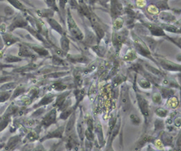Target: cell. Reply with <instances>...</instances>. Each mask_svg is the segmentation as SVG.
<instances>
[{
    "instance_id": "obj_1",
    "label": "cell",
    "mask_w": 181,
    "mask_h": 151,
    "mask_svg": "<svg viewBox=\"0 0 181 151\" xmlns=\"http://www.w3.org/2000/svg\"><path fill=\"white\" fill-rule=\"evenodd\" d=\"M132 35V38L133 40V46L135 47V50L137 52H138L140 54H141L142 56L148 59H150L151 60H152L153 61L156 62L154 59L153 58L152 54H151V50H149L148 46H146V43L142 40L140 38H139L136 34H135L134 33H131ZM157 63V62H156Z\"/></svg>"
},
{
    "instance_id": "obj_2",
    "label": "cell",
    "mask_w": 181,
    "mask_h": 151,
    "mask_svg": "<svg viewBox=\"0 0 181 151\" xmlns=\"http://www.w3.org/2000/svg\"><path fill=\"white\" fill-rule=\"evenodd\" d=\"M68 14H67V23H68V30L72 36L77 40L81 41L84 39V34L80 30L79 27L76 24L75 21L71 14L70 8L68 9Z\"/></svg>"
},
{
    "instance_id": "obj_3",
    "label": "cell",
    "mask_w": 181,
    "mask_h": 151,
    "mask_svg": "<svg viewBox=\"0 0 181 151\" xmlns=\"http://www.w3.org/2000/svg\"><path fill=\"white\" fill-rule=\"evenodd\" d=\"M125 31H121V32H117L115 31L113 33V37H112V42L114 47H115L116 52L119 53L120 50H121L122 45L126 40V36H127V32Z\"/></svg>"
},
{
    "instance_id": "obj_4",
    "label": "cell",
    "mask_w": 181,
    "mask_h": 151,
    "mask_svg": "<svg viewBox=\"0 0 181 151\" xmlns=\"http://www.w3.org/2000/svg\"><path fill=\"white\" fill-rule=\"evenodd\" d=\"M121 101L122 105V108L124 112L128 111L130 108V99L129 97L128 87L126 85L121 86Z\"/></svg>"
},
{
    "instance_id": "obj_5",
    "label": "cell",
    "mask_w": 181,
    "mask_h": 151,
    "mask_svg": "<svg viewBox=\"0 0 181 151\" xmlns=\"http://www.w3.org/2000/svg\"><path fill=\"white\" fill-rule=\"evenodd\" d=\"M143 25L148 29L149 32L153 36H166V34L164 33V31L161 28L160 26L154 24L152 23L142 22Z\"/></svg>"
},
{
    "instance_id": "obj_6",
    "label": "cell",
    "mask_w": 181,
    "mask_h": 151,
    "mask_svg": "<svg viewBox=\"0 0 181 151\" xmlns=\"http://www.w3.org/2000/svg\"><path fill=\"white\" fill-rule=\"evenodd\" d=\"M157 59L159 61L160 66L164 68V70H168V71H180V65L174 63L172 61L166 59L164 58L157 57Z\"/></svg>"
},
{
    "instance_id": "obj_7",
    "label": "cell",
    "mask_w": 181,
    "mask_h": 151,
    "mask_svg": "<svg viewBox=\"0 0 181 151\" xmlns=\"http://www.w3.org/2000/svg\"><path fill=\"white\" fill-rule=\"evenodd\" d=\"M67 60L69 62L72 63H85L87 64L89 63V59L88 58L84 56V54H68L66 55Z\"/></svg>"
},
{
    "instance_id": "obj_8",
    "label": "cell",
    "mask_w": 181,
    "mask_h": 151,
    "mask_svg": "<svg viewBox=\"0 0 181 151\" xmlns=\"http://www.w3.org/2000/svg\"><path fill=\"white\" fill-rule=\"evenodd\" d=\"M111 14L113 18H117L119 16L123 14V11L124 10L123 5L119 1H111Z\"/></svg>"
},
{
    "instance_id": "obj_9",
    "label": "cell",
    "mask_w": 181,
    "mask_h": 151,
    "mask_svg": "<svg viewBox=\"0 0 181 151\" xmlns=\"http://www.w3.org/2000/svg\"><path fill=\"white\" fill-rule=\"evenodd\" d=\"M137 101H138V104L140 109L142 113V114L144 117H148L149 115V105L148 103V101L144 98L142 96L138 95L137 97Z\"/></svg>"
},
{
    "instance_id": "obj_10",
    "label": "cell",
    "mask_w": 181,
    "mask_h": 151,
    "mask_svg": "<svg viewBox=\"0 0 181 151\" xmlns=\"http://www.w3.org/2000/svg\"><path fill=\"white\" fill-rule=\"evenodd\" d=\"M91 25L93 28V30L95 31V36L97 37L98 43H99L102 39L105 37V31H104L103 27L102 26L101 23L99 21H97V22L94 23Z\"/></svg>"
},
{
    "instance_id": "obj_11",
    "label": "cell",
    "mask_w": 181,
    "mask_h": 151,
    "mask_svg": "<svg viewBox=\"0 0 181 151\" xmlns=\"http://www.w3.org/2000/svg\"><path fill=\"white\" fill-rule=\"evenodd\" d=\"M56 117H57V112L55 109H53L51 110L42 121V124L46 127H48L49 125L53 124L56 121Z\"/></svg>"
},
{
    "instance_id": "obj_12",
    "label": "cell",
    "mask_w": 181,
    "mask_h": 151,
    "mask_svg": "<svg viewBox=\"0 0 181 151\" xmlns=\"http://www.w3.org/2000/svg\"><path fill=\"white\" fill-rule=\"evenodd\" d=\"M159 19L161 21H164L166 23V24H170L171 23H174L176 21V18L175 17L174 15L170 12H161L159 14Z\"/></svg>"
},
{
    "instance_id": "obj_13",
    "label": "cell",
    "mask_w": 181,
    "mask_h": 151,
    "mask_svg": "<svg viewBox=\"0 0 181 151\" xmlns=\"http://www.w3.org/2000/svg\"><path fill=\"white\" fill-rule=\"evenodd\" d=\"M84 41L85 43L88 45H91V46H93L96 44V43H98L97 37L95 35V33H93L91 31H86L85 38H84Z\"/></svg>"
},
{
    "instance_id": "obj_14",
    "label": "cell",
    "mask_w": 181,
    "mask_h": 151,
    "mask_svg": "<svg viewBox=\"0 0 181 151\" xmlns=\"http://www.w3.org/2000/svg\"><path fill=\"white\" fill-rule=\"evenodd\" d=\"M70 40L68 38V37H66L65 35L61 36V38L60 39V45L61 48V50L66 55L68 54V52L69 51V50H70Z\"/></svg>"
},
{
    "instance_id": "obj_15",
    "label": "cell",
    "mask_w": 181,
    "mask_h": 151,
    "mask_svg": "<svg viewBox=\"0 0 181 151\" xmlns=\"http://www.w3.org/2000/svg\"><path fill=\"white\" fill-rule=\"evenodd\" d=\"M48 23H49V25H50V27H52L54 30H55L57 32H58L59 34L62 35V36L64 34V29H63V27H61V25L59 23L57 22V21L55 20V19L48 18Z\"/></svg>"
},
{
    "instance_id": "obj_16",
    "label": "cell",
    "mask_w": 181,
    "mask_h": 151,
    "mask_svg": "<svg viewBox=\"0 0 181 151\" xmlns=\"http://www.w3.org/2000/svg\"><path fill=\"white\" fill-rule=\"evenodd\" d=\"M76 121V116L75 114H72L71 116L70 120H69L68 124H67L66 128V134L67 136H69L71 133L74 130V124H75Z\"/></svg>"
},
{
    "instance_id": "obj_17",
    "label": "cell",
    "mask_w": 181,
    "mask_h": 151,
    "mask_svg": "<svg viewBox=\"0 0 181 151\" xmlns=\"http://www.w3.org/2000/svg\"><path fill=\"white\" fill-rule=\"evenodd\" d=\"M160 27L164 31L166 30L167 31H169V32H172L174 33H180V29L174 26V25L166 24V23H162V24H161Z\"/></svg>"
},
{
    "instance_id": "obj_18",
    "label": "cell",
    "mask_w": 181,
    "mask_h": 151,
    "mask_svg": "<svg viewBox=\"0 0 181 151\" xmlns=\"http://www.w3.org/2000/svg\"><path fill=\"white\" fill-rule=\"evenodd\" d=\"M70 93V91H66L64 92V93H62L61 95H60L59 97L57 98L56 100V103L55 105L59 108H61L63 105L64 104V103L66 101V97H68V95Z\"/></svg>"
},
{
    "instance_id": "obj_19",
    "label": "cell",
    "mask_w": 181,
    "mask_h": 151,
    "mask_svg": "<svg viewBox=\"0 0 181 151\" xmlns=\"http://www.w3.org/2000/svg\"><path fill=\"white\" fill-rule=\"evenodd\" d=\"M92 49L99 57H104L106 52V48L104 46H99V45H95L91 47Z\"/></svg>"
},
{
    "instance_id": "obj_20",
    "label": "cell",
    "mask_w": 181,
    "mask_h": 151,
    "mask_svg": "<svg viewBox=\"0 0 181 151\" xmlns=\"http://www.w3.org/2000/svg\"><path fill=\"white\" fill-rule=\"evenodd\" d=\"M144 38L145 42L147 43V44H146V46H148L149 50H151V51H155V48L157 45L156 41H155L153 38H151V37L144 36Z\"/></svg>"
},
{
    "instance_id": "obj_21",
    "label": "cell",
    "mask_w": 181,
    "mask_h": 151,
    "mask_svg": "<svg viewBox=\"0 0 181 151\" xmlns=\"http://www.w3.org/2000/svg\"><path fill=\"white\" fill-rule=\"evenodd\" d=\"M52 63H53V64L55 65V66H57L64 67V66H67L68 65L64 59L59 57L57 55H54L53 57Z\"/></svg>"
},
{
    "instance_id": "obj_22",
    "label": "cell",
    "mask_w": 181,
    "mask_h": 151,
    "mask_svg": "<svg viewBox=\"0 0 181 151\" xmlns=\"http://www.w3.org/2000/svg\"><path fill=\"white\" fill-rule=\"evenodd\" d=\"M124 60L126 61H132L137 59V54L136 52L133 50H129L125 55L124 56Z\"/></svg>"
},
{
    "instance_id": "obj_23",
    "label": "cell",
    "mask_w": 181,
    "mask_h": 151,
    "mask_svg": "<svg viewBox=\"0 0 181 151\" xmlns=\"http://www.w3.org/2000/svg\"><path fill=\"white\" fill-rule=\"evenodd\" d=\"M64 130V127H61L59 128L56 129L55 131L51 132L50 134H48V136L45 138H61L63 131Z\"/></svg>"
},
{
    "instance_id": "obj_24",
    "label": "cell",
    "mask_w": 181,
    "mask_h": 151,
    "mask_svg": "<svg viewBox=\"0 0 181 151\" xmlns=\"http://www.w3.org/2000/svg\"><path fill=\"white\" fill-rule=\"evenodd\" d=\"M31 48L33 49L37 53H38L39 54L42 56H46L48 55V52L46 49H45L42 47H41L40 46H38V45H31Z\"/></svg>"
},
{
    "instance_id": "obj_25",
    "label": "cell",
    "mask_w": 181,
    "mask_h": 151,
    "mask_svg": "<svg viewBox=\"0 0 181 151\" xmlns=\"http://www.w3.org/2000/svg\"><path fill=\"white\" fill-rule=\"evenodd\" d=\"M144 67H145V68H146V70H148L149 72H151V74H152L153 75L160 76H162L163 75H164V74H163L162 72L160 71V70L156 69V68H155L154 67L150 66V65L145 63Z\"/></svg>"
},
{
    "instance_id": "obj_26",
    "label": "cell",
    "mask_w": 181,
    "mask_h": 151,
    "mask_svg": "<svg viewBox=\"0 0 181 151\" xmlns=\"http://www.w3.org/2000/svg\"><path fill=\"white\" fill-rule=\"evenodd\" d=\"M124 20L121 17H117L113 21V28L115 30H119L123 27Z\"/></svg>"
},
{
    "instance_id": "obj_27",
    "label": "cell",
    "mask_w": 181,
    "mask_h": 151,
    "mask_svg": "<svg viewBox=\"0 0 181 151\" xmlns=\"http://www.w3.org/2000/svg\"><path fill=\"white\" fill-rule=\"evenodd\" d=\"M39 16L43 17H49V19L53 17L54 15V11L50 9H46V10H42L38 12Z\"/></svg>"
},
{
    "instance_id": "obj_28",
    "label": "cell",
    "mask_w": 181,
    "mask_h": 151,
    "mask_svg": "<svg viewBox=\"0 0 181 151\" xmlns=\"http://www.w3.org/2000/svg\"><path fill=\"white\" fill-rule=\"evenodd\" d=\"M53 99H54V95H52V94H48V95L45 96V97L41 100V101H40L39 104H38V106H39V105L48 104V103H50L51 101H53Z\"/></svg>"
},
{
    "instance_id": "obj_29",
    "label": "cell",
    "mask_w": 181,
    "mask_h": 151,
    "mask_svg": "<svg viewBox=\"0 0 181 151\" xmlns=\"http://www.w3.org/2000/svg\"><path fill=\"white\" fill-rule=\"evenodd\" d=\"M157 3L155 6L157 7L159 10H169L170 7L168 4V1H155Z\"/></svg>"
},
{
    "instance_id": "obj_30",
    "label": "cell",
    "mask_w": 181,
    "mask_h": 151,
    "mask_svg": "<svg viewBox=\"0 0 181 151\" xmlns=\"http://www.w3.org/2000/svg\"><path fill=\"white\" fill-rule=\"evenodd\" d=\"M73 108H67L61 113V114L60 116V119H63V120H66L70 117V114H72V113H73Z\"/></svg>"
},
{
    "instance_id": "obj_31",
    "label": "cell",
    "mask_w": 181,
    "mask_h": 151,
    "mask_svg": "<svg viewBox=\"0 0 181 151\" xmlns=\"http://www.w3.org/2000/svg\"><path fill=\"white\" fill-rule=\"evenodd\" d=\"M20 55L25 57H33V52L31 51L30 49L25 46H23L21 48Z\"/></svg>"
},
{
    "instance_id": "obj_32",
    "label": "cell",
    "mask_w": 181,
    "mask_h": 151,
    "mask_svg": "<svg viewBox=\"0 0 181 151\" xmlns=\"http://www.w3.org/2000/svg\"><path fill=\"white\" fill-rule=\"evenodd\" d=\"M74 81H75L76 85L80 87L82 83V79L80 72L78 71V70L75 71L74 73Z\"/></svg>"
},
{
    "instance_id": "obj_33",
    "label": "cell",
    "mask_w": 181,
    "mask_h": 151,
    "mask_svg": "<svg viewBox=\"0 0 181 151\" xmlns=\"http://www.w3.org/2000/svg\"><path fill=\"white\" fill-rule=\"evenodd\" d=\"M147 11L150 14L155 15L157 14H159V10L157 8V7L155 4H150L147 7Z\"/></svg>"
},
{
    "instance_id": "obj_34",
    "label": "cell",
    "mask_w": 181,
    "mask_h": 151,
    "mask_svg": "<svg viewBox=\"0 0 181 151\" xmlns=\"http://www.w3.org/2000/svg\"><path fill=\"white\" fill-rule=\"evenodd\" d=\"M162 141L165 144H171L172 142V137L169 134L164 133V135L162 136Z\"/></svg>"
},
{
    "instance_id": "obj_35",
    "label": "cell",
    "mask_w": 181,
    "mask_h": 151,
    "mask_svg": "<svg viewBox=\"0 0 181 151\" xmlns=\"http://www.w3.org/2000/svg\"><path fill=\"white\" fill-rule=\"evenodd\" d=\"M125 80V76H122V75H117L113 79V83L115 86H117L118 85H120L121 84L123 81Z\"/></svg>"
},
{
    "instance_id": "obj_36",
    "label": "cell",
    "mask_w": 181,
    "mask_h": 151,
    "mask_svg": "<svg viewBox=\"0 0 181 151\" xmlns=\"http://www.w3.org/2000/svg\"><path fill=\"white\" fill-rule=\"evenodd\" d=\"M174 93V92H173V91H172V90L170 89L164 88V89H161V94H162V96L164 98L170 97Z\"/></svg>"
},
{
    "instance_id": "obj_37",
    "label": "cell",
    "mask_w": 181,
    "mask_h": 151,
    "mask_svg": "<svg viewBox=\"0 0 181 151\" xmlns=\"http://www.w3.org/2000/svg\"><path fill=\"white\" fill-rule=\"evenodd\" d=\"M168 103L172 108H176L178 105V100L176 97H170L168 100Z\"/></svg>"
},
{
    "instance_id": "obj_38",
    "label": "cell",
    "mask_w": 181,
    "mask_h": 151,
    "mask_svg": "<svg viewBox=\"0 0 181 151\" xmlns=\"http://www.w3.org/2000/svg\"><path fill=\"white\" fill-rule=\"evenodd\" d=\"M138 84L141 87L144 89H149L151 87V83L146 79H142L138 82Z\"/></svg>"
},
{
    "instance_id": "obj_39",
    "label": "cell",
    "mask_w": 181,
    "mask_h": 151,
    "mask_svg": "<svg viewBox=\"0 0 181 151\" xmlns=\"http://www.w3.org/2000/svg\"><path fill=\"white\" fill-rule=\"evenodd\" d=\"M46 3H48V6L50 8V10H52L57 12L59 11V10L57 6L55 1H46Z\"/></svg>"
},
{
    "instance_id": "obj_40",
    "label": "cell",
    "mask_w": 181,
    "mask_h": 151,
    "mask_svg": "<svg viewBox=\"0 0 181 151\" xmlns=\"http://www.w3.org/2000/svg\"><path fill=\"white\" fill-rule=\"evenodd\" d=\"M130 119L131 120V122L133 125H139L140 123V119L138 117L136 114H132L130 115Z\"/></svg>"
},
{
    "instance_id": "obj_41",
    "label": "cell",
    "mask_w": 181,
    "mask_h": 151,
    "mask_svg": "<svg viewBox=\"0 0 181 151\" xmlns=\"http://www.w3.org/2000/svg\"><path fill=\"white\" fill-rule=\"evenodd\" d=\"M155 112H156V114L159 116V117H161V118H164V117H166L168 112L164 108H158L157 109Z\"/></svg>"
},
{
    "instance_id": "obj_42",
    "label": "cell",
    "mask_w": 181,
    "mask_h": 151,
    "mask_svg": "<svg viewBox=\"0 0 181 151\" xmlns=\"http://www.w3.org/2000/svg\"><path fill=\"white\" fill-rule=\"evenodd\" d=\"M161 96L160 95V94L159 93H155L153 95V102L155 103H157V104H159V103H161Z\"/></svg>"
},
{
    "instance_id": "obj_43",
    "label": "cell",
    "mask_w": 181,
    "mask_h": 151,
    "mask_svg": "<svg viewBox=\"0 0 181 151\" xmlns=\"http://www.w3.org/2000/svg\"><path fill=\"white\" fill-rule=\"evenodd\" d=\"M135 3H137V6L139 7H144L145 6V3H146V1H136Z\"/></svg>"
},
{
    "instance_id": "obj_44",
    "label": "cell",
    "mask_w": 181,
    "mask_h": 151,
    "mask_svg": "<svg viewBox=\"0 0 181 151\" xmlns=\"http://www.w3.org/2000/svg\"><path fill=\"white\" fill-rule=\"evenodd\" d=\"M175 125H176V127L180 126V118H177L176 120H175Z\"/></svg>"
},
{
    "instance_id": "obj_45",
    "label": "cell",
    "mask_w": 181,
    "mask_h": 151,
    "mask_svg": "<svg viewBox=\"0 0 181 151\" xmlns=\"http://www.w3.org/2000/svg\"><path fill=\"white\" fill-rule=\"evenodd\" d=\"M149 151H156V150H155L154 149L151 148V147H150V148H149Z\"/></svg>"
},
{
    "instance_id": "obj_46",
    "label": "cell",
    "mask_w": 181,
    "mask_h": 151,
    "mask_svg": "<svg viewBox=\"0 0 181 151\" xmlns=\"http://www.w3.org/2000/svg\"><path fill=\"white\" fill-rule=\"evenodd\" d=\"M170 151H171V150H170Z\"/></svg>"
}]
</instances>
